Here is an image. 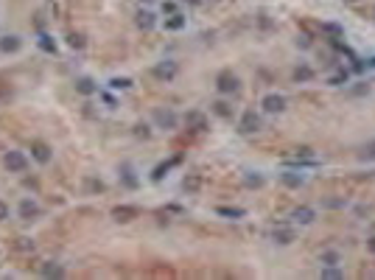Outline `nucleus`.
<instances>
[{
  "instance_id": "nucleus-8",
  "label": "nucleus",
  "mask_w": 375,
  "mask_h": 280,
  "mask_svg": "<svg viewBox=\"0 0 375 280\" xmlns=\"http://www.w3.org/2000/svg\"><path fill=\"white\" fill-rule=\"evenodd\" d=\"M176 73H179L176 62L166 59V62H160L157 68H154V79H160V81H171V79H176Z\"/></svg>"
},
{
  "instance_id": "nucleus-22",
  "label": "nucleus",
  "mask_w": 375,
  "mask_h": 280,
  "mask_svg": "<svg viewBox=\"0 0 375 280\" xmlns=\"http://www.w3.org/2000/svg\"><path fill=\"white\" fill-rule=\"evenodd\" d=\"M311 79H314V70L308 68V65H300L294 70V81H311Z\"/></svg>"
},
{
  "instance_id": "nucleus-17",
  "label": "nucleus",
  "mask_w": 375,
  "mask_h": 280,
  "mask_svg": "<svg viewBox=\"0 0 375 280\" xmlns=\"http://www.w3.org/2000/svg\"><path fill=\"white\" fill-rule=\"evenodd\" d=\"M280 179H283V182H286L288 188H300V185L306 182V176H303V174H297V171H283V174H280Z\"/></svg>"
},
{
  "instance_id": "nucleus-21",
  "label": "nucleus",
  "mask_w": 375,
  "mask_h": 280,
  "mask_svg": "<svg viewBox=\"0 0 375 280\" xmlns=\"http://www.w3.org/2000/svg\"><path fill=\"white\" fill-rule=\"evenodd\" d=\"M166 28H168V31H179V28H185V17L174 11L171 17H166Z\"/></svg>"
},
{
  "instance_id": "nucleus-1",
  "label": "nucleus",
  "mask_w": 375,
  "mask_h": 280,
  "mask_svg": "<svg viewBox=\"0 0 375 280\" xmlns=\"http://www.w3.org/2000/svg\"><path fill=\"white\" fill-rule=\"evenodd\" d=\"M238 87H241V81L233 70H221L216 76V90L221 96H233V93H238Z\"/></svg>"
},
{
  "instance_id": "nucleus-24",
  "label": "nucleus",
  "mask_w": 375,
  "mask_h": 280,
  "mask_svg": "<svg viewBox=\"0 0 375 280\" xmlns=\"http://www.w3.org/2000/svg\"><path fill=\"white\" fill-rule=\"evenodd\" d=\"M213 112L221 115V118H230V115H233V109H230L227 101H216V104H213Z\"/></svg>"
},
{
  "instance_id": "nucleus-13",
  "label": "nucleus",
  "mask_w": 375,
  "mask_h": 280,
  "mask_svg": "<svg viewBox=\"0 0 375 280\" xmlns=\"http://www.w3.org/2000/svg\"><path fill=\"white\" fill-rule=\"evenodd\" d=\"M76 90H79L81 96H96V93H98V84L90 79V76H79V79H76Z\"/></svg>"
},
{
  "instance_id": "nucleus-26",
  "label": "nucleus",
  "mask_w": 375,
  "mask_h": 280,
  "mask_svg": "<svg viewBox=\"0 0 375 280\" xmlns=\"http://www.w3.org/2000/svg\"><path fill=\"white\" fill-rule=\"evenodd\" d=\"M39 48H42V51L45 53H56V42H53V39H51V36H39Z\"/></svg>"
},
{
  "instance_id": "nucleus-2",
  "label": "nucleus",
  "mask_w": 375,
  "mask_h": 280,
  "mask_svg": "<svg viewBox=\"0 0 375 280\" xmlns=\"http://www.w3.org/2000/svg\"><path fill=\"white\" fill-rule=\"evenodd\" d=\"M3 166L9 168V174H23L28 168V157H26V151H17V149H11L3 154Z\"/></svg>"
},
{
  "instance_id": "nucleus-25",
  "label": "nucleus",
  "mask_w": 375,
  "mask_h": 280,
  "mask_svg": "<svg viewBox=\"0 0 375 280\" xmlns=\"http://www.w3.org/2000/svg\"><path fill=\"white\" fill-rule=\"evenodd\" d=\"M244 185H246V188H261V185H263V176H261V174H252V171H249V174L244 176Z\"/></svg>"
},
{
  "instance_id": "nucleus-7",
  "label": "nucleus",
  "mask_w": 375,
  "mask_h": 280,
  "mask_svg": "<svg viewBox=\"0 0 375 280\" xmlns=\"http://www.w3.org/2000/svg\"><path fill=\"white\" fill-rule=\"evenodd\" d=\"M140 216V210L135 208V205H118V208L112 210V219L121 221V224H129V221H135Z\"/></svg>"
},
{
  "instance_id": "nucleus-16",
  "label": "nucleus",
  "mask_w": 375,
  "mask_h": 280,
  "mask_svg": "<svg viewBox=\"0 0 375 280\" xmlns=\"http://www.w3.org/2000/svg\"><path fill=\"white\" fill-rule=\"evenodd\" d=\"M176 163H179V160L176 157H171V160H166V163H160L157 168H154V171H151V179H154V182H160V179H163V176L168 174V171H171V168L176 166Z\"/></svg>"
},
{
  "instance_id": "nucleus-42",
  "label": "nucleus",
  "mask_w": 375,
  "mask_h": 280,
  "mask_svg": "<svg viewBox=\"0 0 375 280\" xmlns=\"http://www.w3.org/2000/svg\"><path fill=\"white\" fill-rule=\"evenodd\" d=\"M373 246H375V238H373Z\"/></svg>"
},
{
  "instance_id": "nucleus-10",
  "label": "nucleus",
  "mask_w": 375,
  "mask_h": 280,
  "mask_svg": "<svg viewBox=\"0 0 375 280\" xmlns=\"http://www.w3.org/2000/svg\"><path fill=\"white\" fill-rule=\"evenodd\" d=\"M135 23H137L140 31H151V28L157 26V17H154L148 9H140L137 14H135Z\"/></svg>"
},
{
  "instance_id": "nucleus-9",
  "label": "nucleus",
  "mask_w": 375,
  "mask_h": 280,
  "mask_svg": "<svg viewBox=\"0 0 375 280\" xmlns=\"http://www.w3.org/2000/svg\"><path fill=\"white\" fill-rule=\"evenodd\" d=\"M185 123H188V129L202 132V129H207V115L199 112V109H191V112L185 115Z\"/></svg>"
},
{
  "instance_id": "nucleus-11",
  "label": "nucleus",
  "mask_w": 375,
  "mask_h": 280,
  "mask_svg": "<svg viewBox=\"0 0 375 280\" xmlns=\"http://www.w3.org/2000/svg\"><path fill=\"white\" fill-rule=\"evenodd\" d=\"M36 216H39V205H36V199H23L20 202V219L31 221V219H36Z\"/></svg>"
},
{
  "instance_id": "nucleus-12",
  "label": "nucleus",
  "mask_w": 375,
  "mask_h": 280,
  "mask_svg": "<svg viewBox=\"0 0 375 280\" xmlns=\"http://www.w3.org/2000/svg\"><path fill=\"white\" fill-rule=\"evenodd\" d=\"M20 48H23V39H20V36H14V34L0 36V51L3 53H17Z\"/></svg>"
},
{
  "instance_id": "nucleus-32",
  "label": "nucleus",
  "mask_w": 375,
  "mask_h": 280,
  "mask_svg": "<svg viewBox=\"0 0 375 280\" xmlns=\"http://www.w3.org/2000/svg\"><path fill=\"white\" fill-rule=\"evenodd\" d=\"M322 278H341V269H336V266H325Z\"/></svg>"
},
{
  "instance_id": "nucleus-40",
  "label": "nucleus",
  "mask_w": 375,
  "mask_h": 280,
  "mask_svg": "<svg viewBox=\"0 0 375 280\" xmlns=\"http://www.w3.org/2000/svg\"><path fill=\"white\" fill-rule=\"evenodd\" d=\"M140 3H151V0H140Z\"/></svg>"
},
{
  "instance_id": "nucleus-36",
  "label": "nucleus",
  "mask_w": 375,
  "mask_h": 280,
  "mask_svg": "<svg viewBox=\"0 0 375 280\" xmlns=\"http://www.w3.org/2000/svg\"><path fill=\"white\" fill-rule=\"evenodd\" d=\"M341 81H347V73H339V76H333L331 84H341Z\"/></svg>"
},
{
  "instance_id": "nucleus-15",
  "label": "nucleus",
  "mask_w": 375,
  "mask_h": 280,
  "mask_svg": "<svg viewBox=\"0 0 375 280\" xmlns=\"http://www.w3.org/2000/svg\"><path fill=\"white\" fill-rule=\"evenodd\" d=\"M272 238H274V244H291L294 241V230L291 227H274V233H272Z\"/></svg>"
},
{
  "instance_id": "nucleus-18",
  "label": "nucleus",
  "mask_w": 375,
  "mask_h": 280,
  "mask_svg": "<svg viewBox=\"0 0 375 280\" xmlns=\"http://www.w3.org/2000/svg\"><path fill=\"white\" fill-rule=\"evenodd\" d=\"M42 275L45 278H65V269H62L59 263L48 261V263H42Z\"/></svg>"
},
{
  "instance_id": "nucleus-19",
  "label": "nucleus",
  "mask_w": 375,
  "mask_h": 280,
  "mask_svg": "<svg viewBox=\"0 0 375 280\" xmlns=\"http://www.w3.org/2000/svg\"><path fill=\"white\" fill-rule=\"evenodd\" d=\"M218 216H227V219H244L246 210L244 208H216Z\"/></svg>"
},
{
  "instance_id": "nucleus-3",
  "label": "nucleus",
  "mask_w": 375,
  "mask_h": 280,
  "mask_svg": "<svg viewBox=\"0 0 375 280\" xmlns=\"http://www.w3.org/2000/svg\"><path fill=\"white\" fill-rule=\"evenodd\" d=\"M238 132H241V135H255V132H261V115L255 112V109H244L241 121H238Z\"/></svg>"
},
{
  "instance_id": "nucleus-43",
  "label": "nucleus",
  "mask_w": 375,
  "mask_h": 280,
  "mask_svg": "<svg viewBox=\"0 0 375 280\" xmlns=\"http://www.w3.org/2000/svg\"><path fill=\"white\" fill-rule=\"evenodd\" d=\"M350 3H356V0H350Z\"/></svg>"
},
{
  "instance_id": "nucleus-14",
  "label": "nucleus",
  "mask_w": 375,
  "mask_h": 280,
  "mask_svg": "<svg viewBox=\"0 0 375 280\" xmlns=\"http://www.w3.org/2000/svg\"><path fill=\"white\" fill-rule=\"evenodd\" d=\"M291 219H294L297 224H311V221L316 219V213H314V208H306V205H303V208H297L294 213H291Z\"/></svg>"
},
{
  "instance_id": "nucleus-39",
  "label": "nucleus",
  "mask_w": 375,
  "mask_h": 280,
  "mask_svg": "<svg viewBox=\"0 0 375 280\" xmlns=\"http://www.w3.org/2000/svg\"><path fill=\"white\" fill-rule=\"evenodd\" d=\"M182 3H188V6H202L205 0H182Z\"/></svg>"
},
{
  "instance_id": "nucleus-6",
  "label": "nucleus",
  "mask_w": 375,
  "mask_h": 280,
  "mask_svg": "<svg viewBox=\"0 0 375 280\" xmlns=\"http://www.w3.org/2000/svg\"><path fill=\"white\" fill-rule=\"evenodd\" d=\"M31 157H34L39 166H48V163H51V157H53V151H51V146H48V143H42V140H34V143H31Z\"/></svg>"
},
{
  "instance_id": "nucleus-23",
  "label": "nucleus",
  "mask_w": 375,
  "mask_h": 280,
  "mask_svg": "<svg viewBox=\"0 0 375 280\" xmlns=\"http://www.w3.org/2000/svg\"><path fill=\"white\" fill-rule=\"evenodd\" d=\"M109 87L112 90H129L132 79H126V76H115V79H109Z\"/></svg>"
},
{
  "instance_id": "nucleus-38",
  "label": "nucleus",
  "mask_w": 375,
  "mask_h": 280,
  "mask_svg": "<svg viewBox=\"0 0 375 280\" xmlns=\"http://www.w3.org/2000/svg\"><path fill=\"white\" fill-rule=\"evenodd\" d=\"M297 45H303V48H308V45H311V42H308V36L303 34V36H300V39H297Z\"/></svg>"
},
{
  "instance_id": "nucleus-5",
  "label": "nucleus",
  "mask_w": 375,
  "mask_h": 280,
  "mask_svg": "<svg viewBox=\"0 0 375 280\" xmlns=\"http://www.w3.org/2000/svg\"><path fill=\"white\" fill-rule=\"evenodd\" d=\"M154 123H157L160 129H176L179 118H176L174 109H154Z\"/></svg>"
},
{
  "instance_id": "nucleus-27",
  "label": "nucleus",
  "mask_w": 375,
  "mask_h": 280,
  "mask_svg": "<svg viewBox=\"0 0 375 280\" xmlns=\"http://www.w3.org/2000/svg\"><path fill=\"white\" fill-rule=\"evenodd\" d=\"M199 176H185V182H182V188H185V191H191V193H196V191H199Z\"/></svg>"
},
{
  "instance_id": "nucleus-20",
  "label": "nucleus",
  "mask_w": 375,
  "mask_h": 280,
  "mask_svg": "<svg viewBox=\"0 0 375 280\" xmlns=\"http://www.w3.org/2000/svg\"><path fill=\"white\" fill-rule=\"evenodd\" d=\"M121 179L126 188H137V176H135V171H132V166H123L121 168Z\"/></svg>"
},
{
  "instance_id": "nucleus-4",
  "label": "nucleus",
  "mask_w": 375,
  "mask_h": 280,
  "mask_svg": "<svg viewBox=\"0 0 375 280\" xmlns=\"http://www.w3.org/2000/svg\"><path fill=\"white\" fill-rule=\"evenodd\" d=\"M261 109H263L266 115H280L283 109H286V98L280 96V93H269V96H263Z\"/></svg>"
},
{
  "instance_id": "nucleus-35",
  "label": "nucleus",
  "mask_w": 375,
  "mask_h": 280,
  "mask_svg": "<svg viewBox=\"0 0 375 280\" xmlns=\"http://www.w3.org/2000/svg\"><path fill=\"white\" fill-rule=\"evenodd\" d=\"M325 31H328V34H333V36H341V28L333 26V23H328V26H325Z\"/></svg>"
},
{
  "instance_id": "nucleus-28",
  "label": "nucleus",
  "mask_w": 375,
  "mask_h": 280,
  "mask_svg": "<svg viewBox=\"0 0 375 280\" xmlns=\"http://www.w3.org/2000/svg\"><path fill=\"white\" fill-rule=\"evenodd\" d=\"M84 188H87V191H104V182L96 179V176H87V179H84Z\"/></svg>"
},
{
  "instance_id": "nucleus-31",
  "label": "nucleus",
  "mask_w": 375,
  "mask_h": 280,
  "mask_svg": "<svg viewBox=\"0 0 375 280\" xmlns=\"http://www.w3.org/2000/svg\"><path fill=\"white\" fill-rule=\"evenodd\" d=\"M9 216H11L9 202H3V199H0V221H9Z\"/></svg>"
},
{
  "instance_id": "nucleus-30",
  "label": "nucleus",
  "mask_w": 375,
  "mask_h": 280,
  "mask_svg": "<svg viewBox=\"0 0 375 280\" xmlns=\"http://www.w3.org/2000/svg\"><path fill=\"white\" fill-rule=\"evenodd\" d=\"M339 263V255L336 252H325L322 255V266H336Z\"/></svg>"
},
{
  "instance_id": "nucleus-29",
  "label": "nucleus",
  "mask_w": 375,
  "mask_h": 280,
  "mask_svg": "<svg viewBox=\"0 0 375 280\" xmlns=\"http://www.w3.org/2000/svg\"><path fill=\"white\" fill-rule=\"evenodd\" d=\"M68 45H70V48H76V51H81V48H84V36H81V34H70L68 36Z\"/></svg>"
},
{
  "instance_id": "nucleus-41",
  "label": "nucleus",
  "mask_w": 375,
  "mask_h": 280,
  "mask_svg": "<svg viewBox=\"0 0 375 280\" xmlns=\"http://www.w3.org/2000/svg\"><path fill=\"white\" fill-rule=\"evenodd\" d=\"M373 17H375V9H373Z\"/></svg>"
},
{
  "instance_id": "nucleus-37",
  "label": "nucleus",
  "mask_w": 375,
  "mask_h": 280,
  "mask_svg": "<svg viewBox=\"0 0 375 280\" xmlns=\"http://www.w3.org/2000/svg\"><path fill=\"white\" fill-rule=\"evenodd\" d=\"M163 11H168V14H174V11H176V6H174V3H163Z\"/></svg>"
},
{
  "instance_id": "nucleus-34",
  "label": "nucleus",
  "mask_w": 375,
  "mask_h": 280,
  "mask_svg": "<svg viewBox=\"0 0 375 280\" xmlns=\"http://www.w3.org/2000/svg\"><path fill=\"white\" fill-rule=\"evenodd\" d=\"M367 160H375V143H370V146H364V151H361Z\"/></svg>"
},
{
  "instance_id": "nucleus-33",
  "label": "nucleus",
  "mask_w": 375,
  "mask_h": 280,
  "mask_svg": "<svg viewBox=\"0 0 375 280\" xmlns=\"http://www.w3.org/2000/svg\"><path fill=\"white\" fill-rule=\"evenodd\" d=\"M135 135H137V138H148V126L146 123H137V126H135Z\"/></svg>"
}]
</instances>
